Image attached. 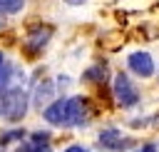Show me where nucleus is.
<instances>
[{
	"instance_id": "nucleus-6",
	"label": "nucleus",
	"mask_w": 159,
	"mask_h": 152,
	"mask_svg": "<svg viewBox=\"0 0 159 152\" xmlns=\"http://www.w3.org/2000/svg\"><path fill=\"white\" fill-rule=\"evenodd\" d=\"M50 37H52V27H42V25H35V27H30L27 30V40H25V50L30 52V55H37V52H42L45 50V45L50 42Z\"/></svg>"
},
{
	"instance_id": "nucleus-9",
	"label": "nucleus",
	"mask_w": 159,
	"mask_h": 152,
	"mask_svg": "<svg viewBox=\"0 0 159 152\" xmlns=\"http://www.w3.org/2000/svg\"><path fill=\"white\" fill-rule=\"evenodd\" d=\"M27 137V132L22 130V127H12V130H5L2 135H0V147H7V145H12V142H22Z\"/></svg>"
},
{
	"instance_id": "nucleus-4",
	"label": "nucleus",
	"mask_w": 159,
	"mask_h": 152,
	"mask_svg": "<svg viewBox=\"0 0 159 152\" xmlns=\"http://www.w3.org/2000/svg\"><path fill=\"white\" fill-rule=\"evenodd\" d=\"M97 147L102 152H124V150L134 147V140L132 137H124L119 127H104L97 135Z\"/></svg>"
},
{
	"instance_id": "nucleus-16",
	"label": "nucleus",
	"mask_w": 159,
	"mask_h": 152,
	"mask_svg": "<svg viewBox=\"0 0 159 152\" xmlns=\"http://www.w3.org/2000/svg\"><path fill=\"white\" fill-rule=\"evenodd\" d=\"M5 65H7V55L0 50V77H2V70H5Z\"/></svg>"
},
{
	"instance_id": "nucleus-1",
	"label": "nucleus",
	"mask_w": 159,
	"mask_h": 152,
	"mask_svg": "<svg viewBox=\"0 0 159 152\" xmlns=\"http://www.w3.org/2000/svg\"><path fill=\"white\" fill-rule=\"evenodd\" d=\"M27 107H30V95L22 85H12L0 95V117H5L7 122H20L27 115Z\"/></svg>"
},
{
	"instance_id": "nucleus-8",
	"label": "nucleus",
	"mask_w": 159,
	"mask_h": 152,
	"mask_svg": "<svg viewBox=\"0 0 159 152\" xmlns=\"http://www.w3.org/2000/svg\"><path fill=\"white\" fill-rule=\"evenodd\" d=\"M42 117H45L52 127H67V97L52 100V102L42 110Z\"/></svg>"
},
{
	"instance_id": "nucleus-3",
	"label": "nucleus",
	"mask_w": 159,
	"mask_h": 152,
	"mask_svg": "<svg viewBox=\"0 0 159 152\" xmlns=\"http://www.w3.org/2000/svg\"><path fill=\"white\" fill-rule=\"evenodd\" d=\"M92 117V105L84 95L67 97V127H84Z\"/></svg>"
},
{
	"instance_id": "nucleus-10",
	"label": "nucleus",
	"mask_w": 159,
	"mask_h": 152,
	"mask_svg": "<svg viewBox=\"0 0 159 152\" xmlns=\"http://www.w3.org/2000/svg\"><path fill=\"white\" fill-rule=\"evenodd\" d=\"M104 77H107V67L104 65H92V67H87L82 72L84 82H104Z\"/></svg>"
},
{
	"instance_id": "nucleus-11",
	"label": "nucleus",
	"mask_w": 159,
	"mask_h": 152,
	"mask_svg": "<svg viewBox=\"0 0 159 152\" xmlns=\"http://www.w3.org/2000/svg\"><path fill=\"white\" fill-rule=\"evenodd\" d=\"M17 152H52L50 142H35V140H22Z\"/></svg>"
},
{
	"instance_id": "nucleus-14",
	"label": "nucleus",
	"mask_w": 159,
	"mask_h": 152,
	"mask_svg": "<svg viewBox=\"0 0 159 152\" xmlns=\"http://www.w3.org/2000/svg\"><path fill=\"white\" fill-rule=\"evenodd\" d=\"M134 152H159V150H157V145H152V142H144V145H142V147H137Z\"/></svg>"
},
{
	"instance_id": "nucleus-2",
	"label": "nucleus",
	"mask_w": 159,
	"mask_h": 152,
	"mask_svg": "<svg viewBox=\"0 0 159 152\" xmlns=\"http://www.w3.org/2000/svg\"><path fill=\"white\" fill-rule=\"evenodd\" d=\"M112 95H114V102L122 107V110H132L139 105L142 95H139V87L132 82V77L127 72H117L114 80H112Z\"/></svg>"
},
{
	"instance_id": "nucleus-12",
	"label": "nucleus",
	"mask_w": 159,
	"mask_h": 152,
	"mask_svg": "<svg viewBox=\"0 0 159 152\" xmlns=\"http://www.w3.org/2000/svg\"><path fill=\"white\" fill-rule=\"evenodd\" d=\"M25 7V0H0V15H15Z\"/></svg>"
},
{
	"instance_id": "nucleus-5",
	"label": "nucleus",
	"mask_w": 159,
	"mask_h": 152,
	"mask_svg": "<svg viewBox=\"0 0 159 152\" xmlns=\"http://www.w3.org/2000/svg\"><path fill=\"white\" fill-rule=\"evenodd\" d=\"M127 67H129L132 75H137V77H142V80L152 77L154 70H157V67H154V57H152L147 50H134V52H129Z\"/></svg>"
},
{
	"instance_id": "nucleus-15",
	"label": "nucleus",
	"mask_w": 159,
	"mask_h": 152,
	"mask_svg": "<svg viewBox=\"0 0 159 152\" xmlns=\"http://www.w3.org/2000/svg\"><path fill=\"white\" fill-rule=\"evenodd\" d=\"M65 152H89V150H87L84 145H70V147H67Z\"/></svg>"
},
{
	"instance_id": "nucleus-13",
	"label": "nucleus",
	"mask_w": 159,
	"mask_h": 152,
	"mask_svg": "<svg viewBox=\"0 0 159 152\" xmlns=\"http://www.w3.org/2000/svg\"><path fill=\"white\" fill-rule=\"evenodd\" d=\"M30 140H35V142H50V132L47 130H35L30 135Z\"/></svg>"
},
{
	"instance_id": "nucleus-17",
	"label": "nucleus",
	"mask_w": 159,
	"mask_h": 152,
	"mask_svg": "<svg viewBox=\"0 0 159 152\" xmlns=\"http://www.w3.org/2000/svg\"><path fill=\"white\" fill-rule=\"evenodd\" d=\"M67 5H82V2H87V0H65Z\"/></svg>"
},
{
	"instance_id": "nucleus-7",
	"label": "nucleus",
	"mask_w": 159,
	"mask_h": 152,
	"mask_svg": "<svg viewBox=\"0 0 159 152\" xmlns=\"http://www.w3.org/2000/svg\"><path fill=\"white\" fill-rule=\"evenodd\" d=\"M55 92H57V82H55V80H42V82H37V85H35L30 102L42 112V110L55 100Z\"/></svg>"
}]
</instances>
